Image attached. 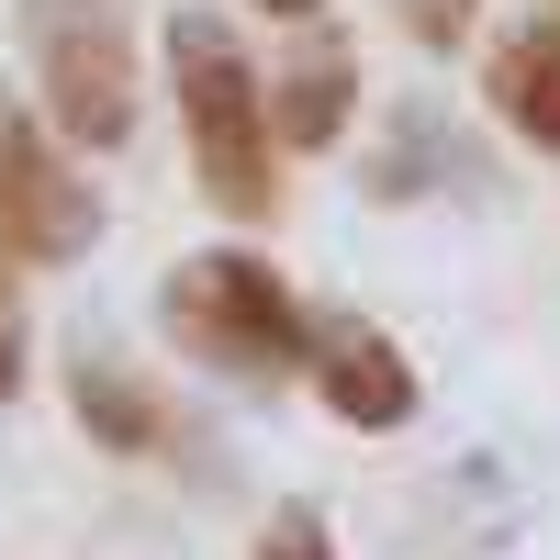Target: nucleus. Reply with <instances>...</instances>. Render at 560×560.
<instances>
[{
    "mask_svg": "<svg viewBox=\"0 0 560 560\" xmlns=\"http://www.w3.org/2000/svg\"><path fill=\"white\" fill-rule=\"evenodd\" d=\"M168 102L191 135V179L213 213L269 224L280 213V135H269V79L236 45L224 12H168Z\"/></svg>",
    "mask_w": 560,
    "mask_h": 560,
    "instance_id": "nucleus-1",
    "label": "nucleus"
},
{
    "mask_svg": "<svg viewBox=\"0 0 560 560\" xmlns=\"http://www.w3.org/2000/svg\"><path fill=\"white\" fill-rule=\"evenodd\" d=\"M158 325H168V348L202 359V370L280 382V370H303V325H314V314L292 303V280H280L258 247H202V258L168 269Z\"/></svg>",
    "mask_w": 560,
    "mask_h": 560,
    "instance_id": "nucleus-2",
    "label": "nucleus"
},
{
    "mask_svg": "<svg viewBox=\"0 0 560 560\" xmlns=\"http://www.w3.org/2000/svg\"><path fill=\"white\" fill-rule=\"evenodd\" d=\"M34 34V90H45V124L68 147H124L135 135V34L113 0H34L23 12Z\"/></svg>",
    "mask_w": 560,
    "mask_h": 560,
    "instance_id": "nucleus-3",
    "label": "nucleus"
},
{
    "mask_svg": "<svg viewBox=\"0 0 560 560\" xmlns=\"http://www.w3.org/2000/svg\"><path fill=\"white\" fill-rule=\"evenodd\" d=\"M102 247V191L79 179L68 135L45 147V124L0 90V258L12 269H79Z\"/></svg>",
    "mask_w": 560,
    "mask_h": 560,
    "instance_id": "nucleus-4",
    "label": "nucleus"
},
{
    "mask_svg": "<svg viewBox=\"0 0 560 560\" xmlns=\"http://www.w3.org/2000/svg\"><path fill=\"white\" fill-rule=\"evenodd\" d=\"M303 382H314V404L337 415V427H359V438H393V427H415V359L382 337L370 314H314L303 325Z\"/></svg>",
    "mask_w": 560,
    "mask_h": 560,
    "instance_id": "nucleus-5",
    "label": "nucleus"
},
{
    "mask_svg": "<svg viewBox=\"0 0 560 560\" xmlns=\"http://www.w3.org/2000/svg\"><path fill=\"white\" fill-rule=\"evenodd\" d=\"M348 113H359V57H348L337 23H314L292 57H280V79H269V135L303 147V158H325L348 135Z\"/></svg>",
    "mask_w": 560,
    "mask_h": 560,
    "instance_id": "nucleus-6",
    "label": "nucleus"
},
{
    "mask_svg": "<svg viewBox=\"0 0 560 560\" xmlns=\"http://www.w3.org/2000/svg\"><path fill=\"white\" fill-rule=\"evenodd\" d=\"M68 404H79L90 448H113V459H158V438H168V404H158L147 382H124L102 348H79V359H68Z\"/></svg>",
    "mask_w": 560,
    "mask_h": 560,
    "instance_id": "nucleus-7",
    "label": "nucleus"
},
{
    "mask_svg": "<svg viewBox=\"0 0 560 560\" xmlns=\"http://www.w3.org/2000/svg\"><path fill=\"white\" fill-rule=\"evenodd\" d=\"M482 90H493V113L516 124L538 158H560V23H549V34H504Z\"/></svg>",
    "mask_w": 560,
    "mask_h": 560,
    "instance_id": "nucleus-8",
    "label": "nucleus"
},
{
    "mask_svg": "<svg viewBox=\"0 0 560 560\" xmlns=\"http://www.w3.org/2000/svg\"><path fill=\"white\" fill-rule=\"evenodd\" d=\"M427 168H438V135H427V124H404L393 147H370V179H359V191H370V202H415V191H438Z\"/></svg>",
    "mask_w": 560,
    "mask_h": 560,
    "instance_id": "nucleus-9",
    "label": "nucleus"
},
{
    "mask_svg": "<svg viewBox=\"0 0 560 560\" xmlns=\"http://www.w3.org/2000/svg\"><path fill=\"white\" fill-rule=\"evenodd\" d=\"M258 560H337V538H325L314 504H269L258 516Z\"/></svg>",
    "mask_w": 560,
    "mask_h": 560,
    "instance_id": "nucleus-10",
    "label": "nucleus"
},
{
    "mask_svg": "<svg viewBox=\"0 0 560 560\" xmlns=\"http://www.w3.org/2000/svg\"><path fill=\"white\" fill-rule=\"evenodd\" d=\"M34 382V325H23V280H12V258H0V404H12Z\"/></svg>",
    "mask_w": 560,
    "mask_h": 560,
    "instance_id": "nucleus-11",
    "label": "nucleus"
},
{
    "mask_svg": "<svg viewBox=\"0 0 560 560\" xmlns=\"http://www.w3.org/2000/svg\"><path fill=\"white\" fill-rule=\"evenodd\" d=\"M404 12H415L427 45H459V34H471V0H404Z\"/></svg>",
    "mask_w": 560,
    "mask_h": 560,
    "instance_id": "nucleus-12",
    "label": "nucleus"
},
{
    "mask_svg": "<svg viewBox=\"0 0 560 560\" xmlns=\"http://www.w3.org/2000/svg\"><path fill=\"white\" fill-rule=\"evenodd\" d=\"M258 12H280V23H314V12H325V0H258Z\"/></svg>",
    "mask_w": 560,
    "mask_h": 560,
    "instance_id": "nucleus-13",
    "label": "nucleus"
}]
</instances>
